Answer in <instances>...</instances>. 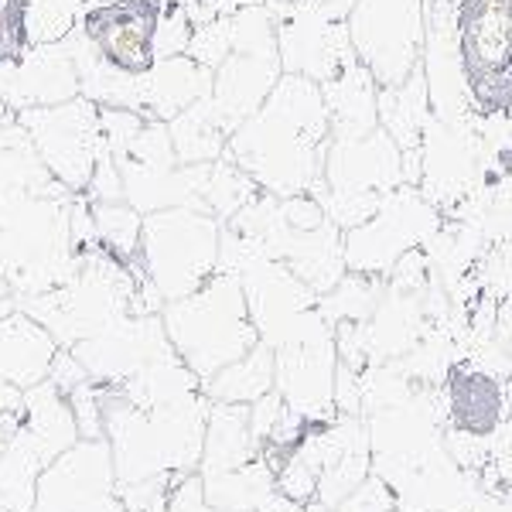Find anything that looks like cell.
<instances>
[{
	"label": "cell",
	"mask_w": 512,
	"mask_h": 512,
	"mask_svg": "<svg viewBox=\"0 0 512 512\" xmlns=\"http://www.w3.org/2000/svg\"><path fill=\"white\" fill-rule=\"evenodd\" d=\"M209 407L212 400L198 390L168 407L140 410L123 400L117 386H106L103 437L113 454L117 485L198 472Z\"/></svg>",
	"instance_id": "obj_1"
},
{
	"label": "cell",
	"mask_w": 512,
	"mask_h": 512,
	"mask_svg": "<svg viewBox=\"0 0 512 512\" xmlns=\"http://www.w3.org/2000/svg\"><path fill=\"white\" fill-rule=\"evenodd\" d=\"M321 134L318 93L301 79H287L267 110L246 123L233 151L260 185L277 195H297L315 178V140Z\"/></svg>",
	"instance_id": "obj_2"
},
{
	"label": "cell",
	"mask_w": 512,
	"mask_h": 512,
	"mask_svg": "<svg viewBox=\"0 0 512 512\" xmlns=\"http://www.w3.org/2000/svg\"><path fill=\"white\" fill-rule=\"evenodd\" d=\"M161 325L171 349L198 376V383L260 345L243 284L233 274H212L195 294L168 301L161 308Z\"/></svg>",
	"instance_id": "obj_3"
},
{
	"label": "cell",
	"mask_w": 512,
	"mask_h": 512,
	"mask_svg": "<svg viewBox=\"0 0 512 512\" xmlns=\"http://www.w3.org/2000/svg\"><path fill=\"white\" fill-rule=\"evenodd\" d=\"M69 212L55 198L18 195L0 202V277L21 297L69 284L79 270L72 256Z\"/></svg>",
	"instance_id": "obj_4"
},
{
	"label": "cell",
	"mask_w": 512,
	"mask_h": 512,
	"mask_svg": "<svg viewBox=\"0 0 512 512\" xmlns=\"http://www.w3.org/2000/svg\"><path fill=\"white\" fill-rule=\"evenodd\" d=\"M140 260L164 304L195 294L219 267L216 219L188 205L147 212L140 226Z\"/></svg>",
	"instance_id": "obj_5"
},
{
	"label": "cell",
	"mask_w": 512,
	"mask_h": 512,
	"mask_svg": "<svg viewBox=\"0 0 512 512\" xmlns=\"http://www.w3.org/2000/svg\"><path fill=\"white\" fill-rule=\"evenodd\" d=\"M164 0H106L82 14V35L110 72L140 79L158 62Z\"/></svg>",
	"instance_id": "obj_6"
},
{
	"label": "cell",
	"mask_w": 512,
	"mask_h": 512,
	"mask_svg": "<svg viewBox=\"0 0 512 512\" xmlns=\"http://www.w3.org/2000/svg\"><path fill=\"white\" fill-rule=\"evenodd\" d=\"M31 512H127L117 495V472L106 437L76 441L52 465H45Z\"/></svg>",
	"instance_id": "obj_7"
},
{
	"label": "cell",
	"mask_w": 512,
	"mask_h": 512,
	"mask_svg": "<svg viewBox=\"0 0 512 512\" xmlns=\"http://www.w3.org/2000/svg\"><path fill=\"white\" fill-rule=\"evenodd\" d=\"M461 55L475 96L502 106L512 96V0H465Z\"/></svg>",
	"instance_id": "obj_8"
},
{
	"label": "cell",
	"mask_w": 512,
	"mask_h": 512,
	"mask_svg": "<svg viewBox=\"0 0 512 512\" xmlns=\"http://www.w3.org/2000/svg\"><path fill=\"white\" fill-rule=\"evenodd\" d=\"M24 127L31 134L38 161L69 188H89L99 154L96 113L86 103H65L62 110H28Z\"/></svg>",
	"instance_id": "obj_9"
},
{
	"label": "cell",
	"mask_w": 512,
	"mask_h": 512,
	"mask_svg": "<svg viewBox=\"0 0 512 512\" xmlns=\"http://www.w3.org/2000/svg\"><path fill=\"white\" fill-rule=\"evenodd\" d=\"M69 352L99 386H120L151 362L175 355L164 335L161 315H123L106 332L72 345Z\"/></svg>",
	"instance_id": "obj_10"
},
{
	"label": "cell",
	"mask_w": 512,
	"mask_h": 512,
	"mask_svg": "<svg viewBox=\"0 0 512 512\" xmlns=\"http://www.w3.org/2000/svg\"><path fill=\"white\" fill-rule=\"evenodd\" d=\"M352 31L355 48L379 79H403L420 41V0H362Z\"/></svg>",
	"instance_id": "obj_11"
},
{
	"label": "cell",
	"mask_w": 512,
	"mask_h": 512,
	"mask_svg": "<svg viewBox=\"0 0 512 512\" xmlns=\"http://www.w3.org/2000/svg\"><path fill=\"white\" fill-rule=\"evenodd\" d=\"M373 222L366 226H355L349 243H345V260L355 270H383L393 260H400L407 253V246L420 239V219H424V205L410 202V198H396L386 202L376 216H369Z\"/></svg>",
	"instance_id": "obj_12"
},
{
	"label": "cell",
	"mask_w": 512,
	"mask_h": 512,
	"mask_svg": "<svg viewBox=\"0 0 512 512\" xmlns=\"http://www.w3.org/2000/svg\"><path fill=\"white\" fill-rule=\"evenodd\" d=\"M55 352H59L55 338L21 308L0 315V379L28 390L48 376Z\"/></svg>",
	"instance_id": "obj_13"
},
{
	"label": "cell",
	"mask_w": 512,
	"mask_h": 512,
	"mask_svg": "<svg viewBox=\"0 0 512 512\" xmlns=\"http://www.w3.org/2000/svg\"><path fill=\"white\" fill-rule=\"evenodd\" d=\"M260 444L250 434V414L246 407H233V403H212L209 420H205V444L202 461H198V475H222L236 472V468L250 465L260 458Z\"/></svg>",
	"instance_id": "obj_14"
},
{
	"label": "cell",
	"mask_w": 512,
	"mask_h": 512,
	"mask_svg": "<svg viewBox=\"0 0 512 512\" xmlns=\"http://www.w3.org/2000/svg\"><path fill=\"white\" fill-rule=\"evenodd\" d=\"M21 407H24L21 427L28 431L31 444H35L38 454L45 458V465H52L62 451H69L72 444L82 441L76 417H72V410H69V400H65L48 379H41V383L28 386V390L21 393Z\"/></svg>",
	"instance_id": "obj_15"
},
{
	"label": "cell",
	"mask_w": 512,
	"mask_h": 512,
	"mask_svg": "<svg viewBox=\"0 0 512 512\" xmlns=\"http://www.w3.org/2000/svg\"><path fill=\"white\" fill-rule=\"evenodd\" d=\"M270 390H274V349L263 342L202 383V393L212 403H233V407H250Z\"/></svg>",
	"instance_id": "obj_16"
},
{
	"label": "cell",
	"mask_w": 512,
	"mask_h": 512,
	"mask_svg": "<svg viewBox=\"0 0 512 512\" xmlns=\"http://www.w3.org/2000/svg\"><path fill=\"white\" fill-rule=\"evenodd\" d=\"M202 390L198 376L178 355H168V359H158L151 366H144L137 376H130L127 383L117 386V393L127 403H134L140 410H151V407H168V403H178L185 396H192Z\"/></svg>",
	"instance_id": "obj_17"
},
{
	"label": "cell",
	"mask_w": 512,
	"mask_h": 512,
	"mask_svg": "<svg viewBox=\"0 0 512 512\" xmlns=\"http://www.w3.org/2000/svg\"><path fill=\"white\" fill-rule=\"evenodd\" d=\"M41 472H45V458L31 444L28 431L18 424L0 448V495L7 499L11 512H31Z\"/></svg>",
	"instance_id": "obj_18"
},
{
	"label": "cell",
	"mask_w": 512,
	"mask_h": 512,
	"mask_svg": "<svg viewBox=\"0 0 512 512\" xmlns=\"http://www.w3.org/2000/svg\"><path fill=\"white\" fill-rule=\"evenodd\" d=\"M96 239L110 250L113 260H134L140 253V212L123 202H96L93 205Z\"/></svg>",
	"instance_id": "obj_19"
},
{
	"label": "cell",
	"mask_w": 512,
	"mask_h": 512,
	"mask_svg": "<svg viewBox=\"0 0 512 512\" xmlns=\"http://www.w3.org/2000/svg\"><path fill=\"white\" fill-rule=\"evenodd\" d=\"M28 4L24 0H0V69L21 62L31 52Z\"/></svg>",
	"instance_id": "obj_20"
},
{
	"label": "cell",
	"mask_w": 512,
	"mask_h": 512,
	"mask_svg": "<svg viewBox=\"0 0 512 512\" xmlns=\"http://www.w3.org/2000/svg\"><path fill=\"white\" fill-rule=\"evenodd\" d=\"M103 396H106V386L93 383V379L79 383L76 390L65 396L72 417H76L82 441H99V437H103Z\"/></svg>",
	"instance_id": "obj_21"
},
{
	"label": "cell",
	"mask_w": 512,
	"mask_h": 512,
	"mask_svg": "<svg viewBox=\"0 0 512 512\" xmlns=\"http://www.w3.org/2000/svg\"><path fill=\"white\" fill-rule=\"evenodd\" d=\"M181 475H158L144 478V482H127L117 485V495L127 512H164L168 506V492Z\"/></svg>",
	"instance_id": "obj_22"
},
{
	"label": "cell",
	"mask_w": 512,
	"mask_h": 512,
	"mask_svg": "<svg viewBox=\"0 0 512 512\" xmlns=\"http://www.w3.org/2000/svg\"><path fill=\"white\" fill-rule=\"evenodd\" d=\"M393 489L379 475H369L355 492L345 495L332 512H393Z\"/></svg>",
	"instance_id": "obj_23"
},
{
	"label": "cell",
	"mask_w": 512,
	"mask_h": 512,
	"mask_svg": "<svg viewBox=\"0 0 512 512\" xmlns=\"http://www.w3.org/2000/svg\"><path fill=\"white\" fill-rule=\"evenodd\" d=\"M205 489H202V475H181L168 492V506L164 512H205Z\"/></svg>",
	"instance_id": "obj_24"
},
{
	"label": "cell",
	"mask_w": 512,
	"mask_h": 512,
	"mask_svg": "<svg viewBox=\"0 0 512 512\" xmlns=\"http://www.w3.org/2000/svg\"><path fill=\"white\" fill-rule=\"evenodd\" d=\"M45 379H48V383H52L62 396H69L79 383H86L89 376H86V369L79 366L76 355H72L69 349H59V352H55V359H52V366H48V376H45Z\"/></svg>",
	"instance_id": "obj_25"
},
{
	"label": "cell",
	"mask_w": 512,
	"mask_h": 512,
	"mask_svg": "<svg viewBox=\"0 0 512 512\" xmlns=\"http://www.w3.org/2000/svg\"><path fill=\"white\" fill-rule=\"evenodd\" d=\"M21 393H24V390H18L14 383L0 379V434H11L14 427L21 424V417H24Z\"/></svg>",
	"instance_id": "obj_26"
},
{
	"label": "cell",
	"mask_w": 512,
	"mask_h": 512,
	"mask_svg": "<svg viewBox=\"0 0 512 512\" xmlns=\"http://www.w3.org/2000/svg\"><path fill=\"white\" fill-rule=\"evenodd\" d=\"M0 512H11V506H7V499L0 495Z\"/></svg>",
	"instance_id": "obj_27"
},
{
	"label": "cell",
	"mask_w": 512,
	"mask_h": 512,
	"mask_svg": "<svg viewBox=\"0 0 512 512\" xmlns=\"http://www.w3.org/2000/svg\"><path fill=\"white\" fill-rule=\"evenodd\" d=\"M4 441H7V434H0V448H4Z\"/></svg>",
	"instance_id": "obj_28"
}]
</instances>
